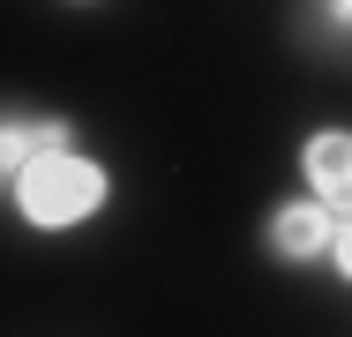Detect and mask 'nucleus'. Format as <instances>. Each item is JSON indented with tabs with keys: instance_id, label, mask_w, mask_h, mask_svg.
<instances>
[{
	"instance_id": "1",
	"label": "nucleus",
	"mask_w": 352,
	"mask_h": 337,
	"mask_svg": "<svg viewBox=\"0 0 352 337\" xmlns=\"http://www.w3.org/2000/svg\"><path fill=\"white\" fill-rule=\"evenodd\" d=\"M8 202H15V217L30 232H75L113 202V173L98 157H82L75 142H53L8 180Z\"/></svg>"
},
{
	"instance_id": "2",
	"label": "nucleus",
	"mask_w": 352,
	"mask_h": 337,
	"mask_svg": "<svg viewBox=\"0 0 352 337\" xmlns=\"http://www.w3.org/2000/svg\"><path fill=\"white\" fill-rule=\"evenodd\" d=\"M330 225H338V210L330 202H278L270 217H263V248H270V263H292V270H307V263H322L330 255Z\"/></svg>"
},
{
	"instance_id": "3",
	"label": "nucleus",
	"mask_w": 352,
	"mask_h": 337,
	"mask_svg": "<svg viewBox=\"0 0 352 337\" xmlns=\"http://www.w3.org/2000/svg\"><path fill=\"white\" fill-rule=\"evenodd\" d=\"M300 188L330 210H352V128H315L300 142Z\"/></svg>"
},
{
	"instance_id": "4",
	"label": "nucleus",
	"mask_w": 352,
	"mask_h": 337,
	"mask_svg": "<svg viewBox=\"0 0 352 337\" xmlns=\"http://www.w3.org/2000/svg\"><path fill=\"white\" fill-rule=\"evenodd\" d=\"M53 142H75V120H60V113H0V188Z\"/></svg>"
},
{
	"instance_id": "5",
	"label": "nucleus",
	"mask_w": 352,
	"mask_h": 337,
	"mask_svg": "<svg viewBox=\"0 0 352 337\" xmlns=\"http://www.w3.org/2000/svg\"><path fill=\"white\" fill-rule=\"evenodd\" d=\"M322 263L352 285V210H338V225H330V255H322Z\"/></svg>"
},
{
	"instance_id": "6",
	"label": "nucleus",
	"mask_w": 352,
	"mask_h": 337,
	"mask_svg": "<svg viewBox=\"0 0 352 337\" xmlns=\"http://www.w3.org/2000/svg\"><path fill=\"white\" fill-rule=\"evenodd\" d=\"M322 8H330V23H338V30H352V0H322Z\"/></svg>"
}]
</instances>
